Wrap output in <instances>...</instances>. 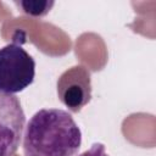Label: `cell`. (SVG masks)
<instances>
[{
    "instance_id": "cell-1",
    "label": "cell",
    "mask_w": 156,
    "mask_h": 156,
    "mask_svg": "<svg viewBox=\"0 0 156 156\" xmlns=\"http://www.w3.org/2000/svg\"><path fill=\"white\" fill-rule=\"evenodd\" d=\"M82 132L68 111L41 108L28 121L23 134L24 156H74Z\"/></svg>"
},
{
    "instance_id": "cell-2",
    "label": "cell",
    "mask_w": 156,
    "mask_h": 156,
    "mask_svg": "<svg viewBox=\"0 0 156 156\" xmlns=\"http://www.w3.org/2000/svg\"><path fill=\"white\" fill-rule=\"evenodd\" d=\"M35 77V61L18 41L0 49V91L17 94L28 88Z\"/></svg>"
},
{
    "instance_id": "cell-3",
    "label": "cell",
    "mask_w": 156,
    "mask_h": 156,
    "mask_svg": "<svg viewBox=\"0 0 156 156\" xmlns=\"http://www.w3.org/2000/svg\"><path fill=\"white\" fill-rule=\"evenodd\" d=\"M26 115L17 96L0 91V156H13L21 144Z\"/></svg>"
},
{
    "instance_id": "cell-4",
    "label": "cell",
    "mask_w": 156,
    "mask_h": 156,
    "mask_svg": "<svg viewBox=\"0 0 156 156\" xmlns=\"http://www.w3.org/2000/svg\"><path fill=\"white\" fill-rule=\"evenodd\" d=\"M58 100L73 113L79 112L91 100V77L87 67L76 65L66 69L56 83Z\"/></svg>"
},
{
    "instance_id": "cell-5",
    "label": "cell",
    "mask_w": 156,
    "mask_h": 156,
    "mask_svg": "<svg viewBox=\"0 0 156 156\" xmlns=\"http://www.w3.org/2000/svg\"><path fill=\"white\" fill-rule=\"evenodd\" d=\"M15 4L21 7V10L29 15V16H34V17H41L45 16L51 7L54 6V1H15Z\"/></svg>"
},
{
    "instance_id": "cell-6",
    "label": "cell",
    "mask_w": 156,
    "mask_h": 156,
    "mask_svg": "<svg viewBox=\"0 0 156 156\" xmlns=\"http://www.w3.org/2000/svg\"><path fill=\"white\" fill-rule=\"evenodd\" d=\"M78 156H108V154L105 150V145L101 143H94L89 150L82 152Z\"/></svg>"
}]
</instances>
